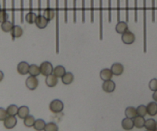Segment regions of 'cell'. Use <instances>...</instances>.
Here are the masks:
<instances>
[{
  "instance_id": "3957f363",
  "label": "cell",
  "mask_w": 157,
  "mask_h": 131,
  "mask_svg": "<svg viewBox=\"0 0 157 131\" xmlns=\"http://www.w3.org/2000/svg\"><path fill=\"white\" fill-rule=\"evenodd\" d=\"M49 109L54 114H59L64 110V104L61 100L55 99L49 104Z\"/></svg>"
},
{
  "instance_id": "ee69618b",
  "label": "cell",
  "mask_w": 157,
  "mask_h": 131,
  "mask_svg": "<svg viewBox=\"0 0 157 131\" xmlns=\"http://www.w3.org/2000/svg\"><path fill=\"white\" fill-rule=\"evenodd\" d=\"M134 21H138V0H134Z\"/></svg>"
},
{
  "instance_id": "52a82bcc",
  "label": "cell",
  "mask_w": 157,
  "mask_h": 131,
  "mask_svg": "<svg viewBox=\"0 0 157 131\" xmlns=\"http://www.w3.org/2000/svg\"><path fill=\"white\" fill-rule=\"evenodd\" d=\"M38 84H39V81H38L37 77L29 76L28 77L25 81L26 87L30 91L35 90L38 87Z\"/></svg>"
},
{
  "instance_id": "836d02e7",
  "label": "cell",
  "mask_w": 157,
  "mask_h": 131,
  "mask_svg": "<svg viewBox=\"0 0 157 131\" xmlns=\"http://www.w3.org/2000/svg\"><path fill=\"white\" fill-rule=\"evenodd\" d=\"M44 131H58V127L55 123H48L46 124Z\"/></svg>"
},
{
  "instance_id": "1f68e13d",
  "label": "cell",
  "mask_w": 157,
  "mask_h": 131,
  "mask_svg": "<svg viewBox=\"0 0 157 131\" xmlns=\"http://www.w3.org/2000/svg\"><path fill=\"white\" fill-rule=\"evenodd\" d=\"M35 121L36 120L35 119L33 116L32 115H29L27 118H25L24 119V125L26 127H34V124H35Z\"/></svg>"
},
{
  "instance_id": "5bb4252c",
  "label": "cell",
  "mask_w": 157,
  "mask_h": 131,
  "mask_svg": "<svg viewBox=\"0 0 157 131\" xmlns=\"http://www.w3.org/2000/svg\"><path fill=\"white\" fill-rule=\"evenodd\" d=\"M127 30H129V27L127 21H117V24L115 26V31H116L118 34L123 35V34H124V32H127Z\"/></svg>"
},
{
  "instance_id": "484cf974",
  "label": "cell",
  "mask_w": 157,
  "mask_h": 131,
  "mask_svg": "<svg viewBox=\"0 0 157 131\" xmlns=\"http://www.w3.org/2000/svg\"><path fill=\"white\" fill-rule=\"evenodd\" d=\"M29 115V108L27 106H21L18 108V117L20 119H23L27 118Z\"/></svg>"
},
{
  "instance_id": "60d3db41",
  "label": "cell",
  "mask_w": 157,
  "mask_h": 131,
  "mask_svg": "<svg viewBox=\"0 0 157 131\" xmlns=\"http://www.w3.org/2000/svg\"><path fill=\"white\" fill-rule=\"evenodd\" d=\"M9 116L6 109L0 107V121H4L6 118Z\"/></svg>"
},
{
  "instance_id": "2e32d148",
  "label": "cell",
  "mask_w": 157,
  "mask_h": 131,
  "mask_svg": "<svg viewBox=\"0 0 157 131\" xmlns=\"http://www.w3.org/2000/svg\"><path fill=\"white\" fill-rule=\"evenodd\" d=\"M113 75L112 73L111 70L109 68H104L102 69L100 72V77H101V79L103 81H109V80H111L113 78Z\"/></svg>"
},
{
  "instance_id": "8d00e7d4",
  "label": "cell",
  "mask_w": 157,
  "mask_h": 131,
  "mask_svg": "<svg viewBox=\"0 0 157 131\" xmlns=\"http://www.w3.org/2000/svg\"><path fill=\"white\" fill-rule=\"evenodd\" d=\"M149 87L152 91H157V78H153L149 83Z\"/></svg>"
},
{
  "instance_id": "4fadbf2b",
  "label": "cell",
  "mask_w": 157,
  "mask_h": 131,
  "mask_svg": "<svg viewBox=\"0 0 157 131\" xmlns=\"http://www.w3.org/2000/svg\"><path fill=\"white\" fill-rule=\"evenodd\" d=\"M110 70H111L113 75H115V76H121L124 71V67L122 64L117 62L112 64Z\"/></svg>"
},
{
  "instance_id": "b9f144b4",
  "label": "cell",
  "mask_w": 157,
  "mask_h": 131,
  "mask_svg": "<svg viewBox=\"0 0 157 131\" xmlns=\"http://www.w3.org/2000/svg\"><path fill=\"white\" fill-rule=\"evenodd\" d=\"M73 22H77V0H73Z\"/></svg>"
},
{
  "instance_id": "ba28073f",
  "label": "cell",
  "mask_w": 157,
  "mask_h": 131,
  "mask_svg": "<svg viewBox=\"0 0 157 131\" xmlns=\"http://www.w3.org/2000/svg\"><path fill=\"white\" fill-rule=\"evenodd\" d=\"M50 22L48 19L46 17H44L43 15H37L36 20H35V25L40 29H45L48 26V23Z\"/></svg>"
},
{
  "instance_id": "f35d334b",
  "label": "cell",
  "mask_w": 157,
  "mask_h": 131,
  "mask_svg": "<svg viewBox=\"0 0 157 131\" xmlns=\"http://www.w3.org/2000/svg\"><path fill=\"white\" fill-rule=\"evenodd\" d=\"M24 12H25V8H24V0H20V18H21V23L23 24L24 23Z\"/></svg>"
},
{
  "instance_id": "277c9868",
  "label": "cell",
  "mask_w": 157,
  "mask_h": 131,
  "mask_svg": "<svg viewBox=\"0 0 157 131\" xmlns=\"http://www.w3.org/2000/svg\"><path fill=\"white\" fill-rule=\"evenodd\" d=\"M40 71H41V74L44 77H47L48 75L53 74L54 67L52 63L50 61H43L39 66Z\"/></svg>"
},
{
  "instance_id": "7c38bea8",
  "label": "cell",
  "mask_w": 157,
  "mask_h": 131,
  "mask_svg": "<svg viewBox=\"0 0 157 131\" xmlns=\"http://www.w3.org/2000/svg\"><path fill=\"white\" fill-rule=\"evenodd\" d=\"M3 122L4 127L8 130H11L16 126L17 119L15 116H8Z\"/></svg>"
},
{
  "instance_id": "83f0119b",
  "label": "cell",
  "mask_w": 157,
  "mask_h": 131,
  "mask_svg": "<svg viewBox=\"0 0 157 131\" xmlns=\"http://www.w3.org/2000/svg\"><path fill=\"white\" fill-rule=\"evenodd\" d=\"M29 74L30 75V76H34V77H38V75L41 74V71H40L39 66H38L37 64H31L30 67H29Z\"/></svg>"
},
{
  "instance_id": "9c48e42d",
  "label": "cell",
  "mask_w": 157,
  "mask_h": 131,
  "mask_svg": "<svg viewBox=\"0 0 157 131\" xmlns=\"http://www.w3.org/2000/svg\"><path fill=\"white\" fill-rule=\"evenodd\" d=\"M51 0H47V6H46L45 9L44 10V13L43 15L44 17L48 18L49 21H52V19H54L55 17V9L51 8Z\"/></svg>"
},
{
  "instance_id": "f5cc1de1",
  "label": "cell",
  "mask_w": 157,
  "mask_h": 131,
  "mask_svg": "<svg viewBox=\"0 0 157 131\" xmlns=\"http://www.w3.org/2000/svg\"><path fill=\"white\" fill-rule=\"evenodd\" d=\"M153 131H157V128L156 129V130H153Z\"/></svg>"
},
{
  "instance_id": "681fc988",
  "label": "cell",
  "mask_w": 157,
  "mask_h": 131,
  "mask_svg": "<svg viewBox=\"0 0 157 131\" xmlns=\"http://www.w3.org/2000/svg\"><path fill=\"white\" fill-rule=\"evenodd\" d=\"M32 2L33 0H29V12H33V6H32Z\"/></svg>"
},
{
  "instance_id": "7402d4cb",
  "label": "cell",
  "mask_w": 157,
  "mask_h": 131,
  "mask_svg": "<svg viewBox=\"0 0 157 131\" xmlns=\"http://www.w3.org/2000/svg\"><path fill=\"white\" fill-rule=\"evenodd\" d=\"M66 73V69L64 66L62 65H58L54 68L53 75L56 76L58 78H62Z\"/></svg>"
},
{
  "instance_id": "c3c4849f",
  "label": "cell",
  "mask_w": 157,
  "mask_h": 131,
  "mask_svg": "<svg viewBox=\"0 0 157 131\" xmlns=\"http://www.w3.org/2000/svg\"><path fill=\"white\" fill-rule=\"evenodd\" d=\"M41 10H42V8H41V0H38V15H41Z\"/></svg>"
},
{
  "instance_id": "f546056e",
  "label": "cell",
  "mask_w": 157,
  "mask_h": 131,
  "mask_svg": "<svg viewBox=\"0 0 157 131\" xmlns=\"http://www.w3.org/2000/svg\"><path fill=\"white\" fill-rule=\"evenodd\" d=\"M18 106H16L15 104H11L6 109V111H7V114L9 116H16L18 115Z\"/></svg>"
},
{
  "instance_id": "7a4b0ae2",
  "label": "cell",
  "mask_w": 157,
  "mask_h": 131,
  "mask_svg": "<svg viewBox=\"0 0 157 131\" xmlns=\"http://www.w3.org/2000/svg\"><path fill=\"white\" fill-rule=\"evenodd\" d=\"M144 53L147 52V0H144Z\"/></svg>"
},
{
  "instance_id": "e0dca14e",
  "label": "cell",
  "mask_w": 157,
  "mask_h": 131,
  "mask_svg": "<svg viewBox=\"0 0 157 131\" xmlns=\"http://www.w3.org/2000/svg\"><path fill=\"white\" fill-rule=\"evenodd\" d=\"M58 79L56 76L52 74L46 77L45 78V84L48 87H55L58 84Z\"/></svg>"
},
{
  "instance_id": "ac0fdd59",
  "label": "cell",
  "mask_w": 157,
  "mask_h": 131,
  "mask_svg": "<svg viewBox=\"0 0 157 131\" xmlns=\"http://www.w3.org/2000/svg\"><path fill=\"white\" fill-rule=\"evenodd\" d=\"M121 126H122V128L124 130H133V127H134V124H133V120L130 119V118H124L122 121L121 123Z\"/></svg>"
},
{
  "instance_id": "d590c367",
  "label": "cell",
  "mask_w": 157,
  "mask_h": 131,
  "mask_svg": "<svg viewBox=\"0 0 157 131\" xmlns=\"http://www.w3.org/2000/svg\"><path fill=\"white\" fill-rule=\"evenodd\" d=\"M90 22H94V0H90Z\"/></svg>"
},
{
  "instance_id": "bcb514c9",
  "label": "cell",
  "mask_w": 157,
  "mask_h": 131,
  "mask_svg": "<svg viewBox=\"0 0 157 131\" xmlns=\"http://www.w3.org/2000/svg\"><path fill=\"white\" fill-rule=\"evenodd\" d=\"M15 0H12V22L15 25Z\"/></svg>"
},
{
  "instance_id": "f6af8a7d",
  "label": "cell",
  "mask_w": 157,
  "mask_h": 131,
  "mask_svg": "<svg viewBox=\"0 0 157 131\" xmlns=\"http://www.w3.org/2000/svg\"><path fill=\"white\" fill-rule=\"evenodd\" d=\"M81 12H82V23H85V13H86V7H85V0H82V8H81Z\"/></svg>"
},
{
  "instance_id": "4dcf8cb0",
  "label": "cell",
  "mask_w": 157,
  "mask_h": 131,
  "mask_svg": "<svg viewBox=\"0 0 157 131\" xmlns=\"http://www.w3.org/2000/svg\"><path fill=\"white\" fill-rule=\"evenodd\" d=\"M36 18H37V15L34 12H29L27 14H26L25 16V21L30 25L35 24Z\"/></svg>"
},
{
  "instance_id": "ab89813d",
  "label": "cell",
  "mask_w": 157,
  "mask_h": 131,
  "mask_svg": "<svg viewBox=\"0 0 157 131\" xmlns=\"http://www.w3.org/2000/svg\"><path fill=\"white\" fill-rule=\"evenodd\" d=\"M108 22L112 21V0H108Z\"/></svg>"
},
{
  "instance_id": "d6a6232c",
  "label": "cell",
  "mask_w": 157,
  "mask_h": 131,
  "mask_svg": "<svg viewBox=\"0 0 157 131\" xmlns=\"http://www.w3.org/2000/svg\"><path fill=\"white\" fill-rule=\"evenodd\" d=\"M136 111H137V115L140 117H146L147 114V106L145 105H140L139 107L136 108Z\"/></svg>"
},
{
  "instance_id": "db71d44e",
  "label": "cell",
  "mask_w": 157,
  "mask_h": 131,
  "mask_svg": "<svg viewBox=\"0 0 157 131\" xmlns=\"http://www.w3.org/2000/svg\"><path fill=\"white\" fill-rule=\"evenodd\" d=\"M1 8H2V7H1V6H0V9H1Z\"/></svg>"
},
{
  "instance_id": "11a10c76",
  "label": "cell",
  "mask_w": 157,
  "mask_h": 131,
  "mask_svg": "<svg viewBox=\"0 0 157 131\" xmlns=\"http://www.w3.org/2000/svg\"><path fill=\"white\" fill-rule=\"evenodd\" d=\"M147 131H148V130H147Z\"/></svg>"
},
{
  "instance_id": "4316f807",
  "label": "cell",
  "mask_w": 157,
  "mask_h": 131,
  "mask_svg": "<svg viewBox=\"0 0 157 131\" xmlns=\"http://www.w3.org/2000/svg\"><path fill=\"white\" fill-rule=\"evenodd\" d=\"M14 25H13V23L12 21H9V20H6V21L1 23V29L4 32H11L12 29H13Z\"/></svg>"
},
{
  "instance_id": "603a6c76",
  "label": "cell",
  "mask_w": 157,
  "mask_h": 131,
  "mask_svg": "<svg viewBox=\"0 0 157 131\" xmlns=\"http://www.w3.org/2000/svg\"><path fill=\"white\" fill-rule=\"evenodd\" d=\"M147 130L153 131L157 128V122L153 118H150L146 121L145 126H144Z\"/></svg>"
},
{
  "instance_id": "5b68a950",
  "label": "cell",
  "mask_w": 157,
  "mask_h": 131,
  "mask_svg": "<svg viewBox=\"0 0 157 131\" xmlns=\"http://www.w3.org/2000/svg\"><path fill=\"white\" fill-rule=\"evenodd\" d=\"M121 40L125 44H132L136 41V36L131 31L127 30L121 35Z\"/></svg>"
},
{
  "instance_id": "7dc6e473",
  "label": "cell",
  "mask_w": 157,
  "mask_h": 131,
  "mask_svg": "<svg viewBox=\"0 0 157 131\" xmlns=\"http://www.w3.org/2000/svg\"><path fill=\"white\" fill-rule=\"evenodd\" d=\"M155 0H152V21L155 22Z\"/></svg>"
},
{
  "instance_id": "74e56055",
  "label": "cell",
  "mask_w": 157,
  "mask_h": 131,
  "mask_svg": "<svg viewBox=\"0 0 157 131\" xmlns=\"http://www.w3.org/2000/svg\"><path fill=\"white\" fill-rule=\"evenodd\" d=\"M125 18L126 21L129 22L130 21V7H129V0H125Z\"/></svg>"
},
{
  "instance_id": "816d5d0a",
  "label": "cell",
  "mask_w": 157,
  "mask_h": 131,
  "mask_svg": "<svg viewBox=\"0 0 157 131\" xmlns=\"http://www.w3.org/2000/svg\"><path fill=\"white\" fill-rule=\"evenodd\" d=\"M3 78H4V73L2 71H0V82L2 81Z\"/></svg>"
},
{
  "instance_id": "ffe728a7",
  "label": "cell",
  "mask_w": 157,
  "mask_h": 131,
  "mask_svg": "<svg viewBox=\"0 0 157 131\" xmlns=\"http://www.w3.org/2000/svg\"><path fill=\"white\" fill-rule=\"evenodd\" d=\"M75 80V77L71 72H66L65 75L61 78V81L65 85H69V84H72Z\"/></svg>"
},
{
  "instance_id": "30bf717a",
  "label": "cell",
  "mask_w": 157,
  "mask_h": 131,
  "mask_svg": "<svg viewBox=\"0 0 157 131\" xmlns=\"http://www.w3.org/2000/svg\"><path fill=\"white\" fill-rule=\"evenodd\" d=\"M102 89L106 93H113L116 89V84L112 80L104 81L102 84Z\"/></svg>"
},
{
  "instance_id": "d4e9b609",
  "label": "cell",
  "mask_w": 157,
  "mask_h": 131,
  "mask_svg": "<svg viewBox=\"0 0 157 131\" xmlns=\"http://www.w3.org/2000/svg\"><path fill=\"white\" fill-rule=\"evenodd\" d=\"M3 6L0 9V23L8 20L9 15L6 12V0H3Z\"/></svg>"
},
{
  "instance_id": "f907efd6",
  "label": "cell",
  "mask_w": 157,
  "mask_h": 131,
  "mask_svg": "<svg viewBox=\"0 0 157 131\" xmlns=\"http://www.w3.org/2000/svg\"><path fill=\"white\" fill-rule=\"evenodd\" d=\"M153 99L154 100V101H156V102H157V91H156L153 92Z\"/></svg>"
},
{
  "instance_id": "d6986e66",
  "label": "cell",
  "mask_w": 157,
  "mask_h": 131,
  "mask_svg": "<svg viewBox=\"0 0 157 131\" xmlns=\"http://www.w3.org/2000/svg\"><path fill=\"white\" fill-rule=\"evenodd\" d=\"M147 114L150 115V117H155L157 115V102L153 101L147 104Z\"/></svg>"
},
{
  "instance_id": "cb8c5ba5",
  "label": "cell",
  "mask_w": 157,
  "mask_h": 131,
  "mask_svg": "<svg viewBox=\"0 0 157 131\" xmlns=\"http://www.w3.org/2000/svg\"><path fill=\"white\" fill-rule=\"evenodd\" d=\"M125 116L126 118H130V119H134L137 115L136 108L133 107H128L125 110Z\"/></svg>"
},
{
  "instance_id": "6da1fadb",
  "label": "cell",
  "mask_w": 157,
  "mask_h": 131,
  "mask_svg": "<svg viewBox=\"0 0 157 131\" xmlns=\"http://www.w3.org/2000/svg\"><path fill=\"white\" fill-rule=\"evenodd\" d=\"M55 52L58 55L60 52V36H59V0H55Z\"/></svg>"
},
{
  "instance_id": "8fae6325",
  "label": "cell",
  "mask_w": 157,
  "mask_h": 131,
  "mask_svg": "<svg viewBox=\"0 0 157 131\" xmlns=\"http://www.w3.org/2000/svg\"><path fill=\"white\" fill-rule=\"evenodd\" d=\"M29 64L26 61H21L17 65V71L21 75H26L29 71Z\"/></svg>"
},
{
  "instance_id": "44dd1931",
  "label": "cell",
  "mask_w": 157,
  "mask_h": 131,
  "mask_svg": "<svg viewBox=\"0 0 157 131\" xmlns=\"http://www.w3.org/2000/svg\"><path fill=\"white\" fill-rule=\"evenodd\" d=\"M133 120V124H134V127L137 129H142L144 128L145 126L146 120L144 117L136 116Z\"/></svg>"
},
{
  "instance_id": "f1b7e54d",
  "label": "cell",
  "mask_w": 157,
  "mask_h": 131,
  "mask_svg": "<svg viewBox=\"0 0 157 131\" xmlns=\"http://www.w3.org/2000/svg\"><path fill=\"white\" fill-rule=\"evenodd\" d=\"M46 126V123L44 122V120L38 119L35 121V124H34V129L36 131H42L44 130V127Z\"/></svg>"
},
{
  "instance_id": "7bdbcfd3",
  "label": "cell",
  "mask_w": 157,
  "mask_h": 131,
  "mask_svg": "<svg viewBox=\"0 0 157 131\" xmlns=\"http://www.w3.org/2000/svg\"><path fill=\"white\" fill-rule=\"evenodd\" d=\"M117 20L121 21V0H117Z\"/></svg>"
},
{
  "instance_id": "e575fe53",
  "label": "cell",
  "mask_w": 157,
  "mask_h": 131,
  "mask_svg": "<svg viewBox=\"0 0 157 131\" xmlns=\"http://www.w3.org/2000/svg\"><path fill=\"white\" fill-rule=\"evenodd\" d=\"M64 23L67 24L68 22V6H67V0H64Z\"/></svg>"
},
{
  "instance_id": "9a60e30c",
  "label": "cell",
  "mask_w": 157,
  "mask_h": 131,
  "mask_svg": "<svg viewBox=\"0 0 157 131\" xmlns=\"http://www.w3.org/2000/svg\"><path fill=\"white\" fill-rule=\"evenodd\" d=\"M23 35V29L21 26L15 25L13 26L12 32H11V35H12V41H15V38H18L22 36Z\"/></svg>"
},
{
  "instance_id": "8992f818",
  "label": "cell",
  "mask_w": 157,
  "mask_h": 131,
  "mask_svg": "<svg viewBox=\"0 0 157 131\" xmlns=\"http://www.w3.org/2000/svg\"><path fill=\"white\" fill-rule=\"evenodd\" d=\"M99 12H100V40L103 41L104 39V17H103V12H104V8H103V0H99Z\"/></svg>"
}]
</instances>
